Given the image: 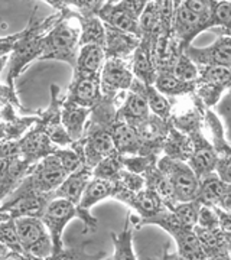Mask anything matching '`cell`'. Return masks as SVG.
Here are the masks:
<instances>
[{"label": "cell", "instance_id": "cell-1", "mask_svg": "<svg viewBox=\"0 0 231 260\" xmlns=\"http://www.w3.org/2000/svg\"><path fill=\"white\" fill-rule=\"evenodd\" d=\"M16 233L22 249L30 256L46 259L54 253V246L45 224L39 217H19L15 218Z\"/></svg>", "mask_w": 231, "mask_h": 260}, {"label": "cell", "instance_id": "cell-2", "mask_svg": "<svg viewBox=\"0 0 231 260\" xmlns=\"http://www.w3.org/2000/svg\"><path fill=\"white\" fill-rule=\"evenodd\" d=\"M78 30L62 18L44 39V51L41 59H61L70 64L77 62Z\"/></svg>", "mask_w": 231, "mask_h": 260}, {"label": "cell", "instance_id": "cell-3", "mask_svg": "<svg viewBox=\"0 0 231 260\" xmlns=\"http://www.w3.org/2000/svg\"><path fill=\"white\" fill-rule=\"evenodd\" d=\"M75 217L83 218V214L78 210V207L62 198H52L45 207L44 213L41 215V220L45 224L52 240V246H54L52 257L58 256V253L62 249V233L67 224Z\"/></svg>", "mask_w": 231, "mask_h": 260}, {"label": "cell", "instance_id": "cell-4", "mask_svg": "<svg viewBox=\"0 0 231 260\" xmlns=\"http://www.w3.org/2000/svg\"><path fill=\"white\" fill-rule=\"evenodd\" d=\"M55 16H52V19H49V22L46 23L45 26H37V28L30 29L29 28L25 34H22L19 41L15 45V56H13V61H12V67L9 70V77H8V81L10 84L13 83V78L20 73V70L28 64L30 59L37 58L42 55V51H44V39L45 38L41 37V30L48 29L55 20Z\"/></svg>", "mask_w": 231, "mask_h": 260}, {"label": "cell", "instance_id": "cell-5", "mask_svg": "<svg viewBox=\"0 0 231 260\" xmlns=\"http://www.w3.org/2000/svg\"><path fill=\"white\" fill-rule=\"evenodd\" d=\"M70 174L64 169L61 165L59 159L55 155L48 156V158L35 169L32 178L28 181V189L29 192L42 195L48 192H55L58 186L64 182L67 177Z\"/></svg>", "mask_w": 231, "mask_h": 260}, {"label": "cell", "instance_id": "cell-6", "mask_svg": "<svg viewBox=\"0 0 231 260\" xmlns=\"http://www.w3.org/2000/svg\"><path fill=\"white\" fill-rule=\"evenodd\" d=\"M90 177H91V172L88 168L77 169L75 172L70 174L64 182L58 186V189L54 192V198H62L74 205H78L83 198L85 188L90 184Z\"/></svg>", "mask_w": 231, "mask_h": 260}, {"label": "cell", "instance_id": "cell-7", "mask_svg": "<svg viewBox=\"0 0 231 260\" xmlns=\"http://www.w3.org/2000/svg\"><path fill=\"white\" fill-rule=\"evenodd\" d=\"M111 194V186L110 182L107 179H100V178H95L94 181H90V184L87 185L85 191H84L83 198L78 204V210L83 214V220L85 225H90L94 227L97 221L92 218L91 215L88 214V208L91 205L97 204L98 201L104 200L106 197H109Z\"/></svg>", "mask_w": 231, "mask_h": 260}, {"label": "cell", "instance_id": "cell-8", "mask_svg": "<svg viewBox=\"0 0 231 260\" xmlns=\"http://www.w3.org/2000/svg\"><path fill=\"white\" fill-rule=\"evenodd\" d=\"M100 91L98 75H75V81L71 87V102L85 107L97 102Z\"/></svg>", "mask_w": 231, "mask_h": 260}, {"label": "cell", "instance_id": "cell-9", "mask_svg": "<svg viewBox=\"0 0 231 260\" xmlns=\"http://www.w3.org/2000/svg\"><path fill=\"white\" fill-rule=\"evenodd\" d=\"M189 55L195 61L214 67H231V38L218 39L213 47L208 49H194Z\"/></svg>", "mask_w": 231, "mask_h": 260}, {"label": "cell", "instance_id": "cell-10", "mask_svg": "<svg viewBox=\"0 0 231 260\" xmlns=\"http://www.w3.org/2000/svg\"><path fill=\"white\" fill-rule=\"evenodd\" d=\"M174 186L175 197L181 201H189L198 195V181L195 179L191 169L184 165H176L172 169V179H169Z\"/></svg>", "mask_w": 231, "mask_h": 260}, {"label": "cell", "instance_id": "cell-11", "mask_svg": "<svg viewBox=\"0 0 231 260\" xmlns=\"http://www.w3.org/2000/svg\"><path fill=\"white\" fill-rule=\"evenodd\" d=\"M104 62V51L100 45H83L75 62V75H97Z\"/></svg>", "mask_w": 231, "mask_h": 260}, {"label": "cell", "instance_id": "cell-12", "mask_svg": "<svg viewBox=\"0 0 231 260\" xmlns=\"http://www.w3.org/2000/svg\"><path fill=\"white\" fill-rule=\"evenodd\" d=\"M28 171V162L10 159L0 164V198L12 191Z\"/></svg>", "mask_w": 231, "mask_h": 260}, {"label": "cell", "instance_id": "cell-13", "mask_svg": "<svg viewBox=\"0 0 231 260\" xmlns=\"http://www.w3.org/2000/svg\"><path fill=\"white\" fill-rule=\"evenodd\" d=\"M88 116V109L81 107L75 103L70 102L62 112V124L71 140H78L83 135L84 121Z\"/></svg>", "mask_w": 231, "mask_h": 260}, {"label": "cell", "instance_id": "cell-14", "mask_svg": "<svg viewBox=\"0 0 231 260\" xmlns=\"http://www.w3.org/2000/svg\"><path fill=\"white\" fill-rule=\"evenodd\" d=\"M20 149L23 153H26L28 156L38 158V156H48L49 153H55L51 139L42 130H35L29 135L26 139L22 142Z\"/></svg>", "mask_w": 231, "mask_h": 260}, {"label": "cell", "instance_id": "cell-15", "mask_svg": "<svg viewBox=\"0 0 231 260\" xmlns=\"http://www.w3.org/2000/svg\"><path fill=\"white\" fill-rule=\"evenodd\" d=\"M113 149H114L113 136L106 132H95L87 145V158L91 164H95V160L109 155Z\"/></svg>", "mask_w": 231, "mask_h": 260}, {"label": "cell", "instance_id": "cell-16", "mask_svg": "<svg viewBox=\"0 0 231 260\" xmlns=\"http://www.w3.org/2000/svg\"><path fill=\"white\" fill-rule=\"evenodd\" d=\"M130 83V74L124 70L120 61L110 59L103 70V84L107 88L127 87Z\"/></svg>", "mask_w": 231, "mask_h": 260}, {"label": "cell", "instance_id": "cell-17", "mask_svg": "<svg viewBox=\"0 0 231 260\" xmlns=\"http://www.w3.org/2000/svg\"><path fill=\"white\" fill-rule=\"evenodd\" d=\"M113 243H114V259L113 260H136L135 251L131 246V224L126 223L124 230L120 234H111Z\"/></svg>", "mask_w": 231, "mask_h": 260}, {"label": "cell", "instance_id": "cell-18", "mask_svg": "<svg viewBox=\"0 0 231 260\" xmlns=\"http://www.w3.org/2000/svg\"><path fill=\"white\" fill-rule=\"evenodd\" d=\"M103 19H106L109 23H110L113 28L120 29L124 32H135L136 30V22L135 18L130 15L127 9L123 6V8H114V9L109 10V12H104L102 13Z\"/></svg>", "mask_w": 231, "mask_h": 260}, {"label": "cell", "instance_id": "cell-19", "mask_svg": "<svg viewBox=\"0 0 231 260\" xmlns=\"http://www.w3.org/2000/svg\"><path fill=\"white\" fill-rule=\"evenodd\" d=\"M176 29L181 35H186L189 32H198L196 28H201L203 23V16L195 15L194 12L188 9L182 3L178 9H176Z\"/></svg>", "mask_w": 231, "mask_h": 260}, {"label": "cell", "instance_id": "cell-20", "mask_svg": "<svg viewBox=\"0 0 231 260\" xmlns=\"http://www.w3.org/2000/svg\"><path fill=\"white\" fill-rule=\"evenodd\" d=\"M227 186L224 185L221 179L218 178H208L200 189V201L204 204H217L221 203L222 197L225 194Z\"/></svg>", "mask_w": 231, "mask_h": 260}, {"label": "cell", "instance_id": "cell-21", "mask_svg": "<svg viewBox=\"0 0 231 260\" xmlns=\"http://www.w3.org/2000/svg\"><path fill=\"white\" fill-rule=\"evenodd\" d=\"M195 236L198 239V242L201 244V247L211 251H220L224 249V243L225 237L220 232V229L217 230H210V229H201V227H195L194 229Z\"/></svg>", "mask_w": 231, "mask_h": 260}, {"label": "cell", "instance_id": "cell-22", "mask_svg": "<svg viewBox=\"0 0 231 260\" xmlns=\"http://www.w3.org/2000/svg\"><path fill=\"white\" fill-rule=\"evenodd\" d=\"M200 207H201L200 203H184V204L176 205L174 207V217L182 227L194 230L196 220H198Z\"/></svg>", "mask_w": 231, "mask_h": 260}, {"label": "cell", "instance_id": "cell-23", "mask_svg": "<svg viewBox=\"0 0 231 260\" xmlns=\"http://www.w3.org/2000/svg\"><path fill=\"white\" fill-rule=\"evenodd\" d=\"M135 205L142 213V215L149 217V218L160 213V198L155 191L140 192L135 200Z\"/></svg>", "mask_w": 231, "mask_h": 260}, {"label": "cell", "instance_id": "cell-24", "mask_svg": "<svg viewBox=\"0 0 231 260\" xmlns=\"http://www.w3.org/2000/svg\"><path fill=\"white\" fill-rule=\"evenodd\" d=\"M104 39H106L104 29H103L98 20L91 18L83 20V35H81V44L83 45L94 44V45L103 47V44L106 42Z\"/></svg>", "mask_w": 231, "mask_h": 260}, {"label": "cell", "instance_id": "cell-25", "mask_svg": "<svg viewBox=\"0 0 231 260\" xmlns=\"http://www.w3.org/2000/svg\"><path fill=\"white\" fill-rule=\"evenodd\" d=\"M188 87H191V83L181 81L174 75H160L156 80V90L159 93L178 94L188 90Z\"/></svg>", "mask_w": 231, "mask_h": 260}, {"label": "cell", "instance_id": "cell-26", "mask_svg": "<svg viewBox=\"0 0 231 260\" xmlns=\"http://www.w3.org/2000/svg\"><path fill=\"white\" fill-rule=\"evenodd\" d=\"M113 140H114V146H117L121 150H126L136 145V133L127 124H119L114 129Z\"/></svg>", "mask_w": 231, "mask_h": 260}, {"label": "cell", "instance_id": "cell-27", "mask_svg": "<svg viewBox=\"0 0 231 260\" xmlns=\"http://www.w3.org/2000/svg\"><path fill=\"white\" fill-rule=\"evenodd\" d=\"M195 227L201 229H210V230H217L220 229V220L215 208H211L210 205H201L200 213H198V220Z\"/></svg>", "mask_w": 231, "mask_h": 260}, {"label": "cell", "instance_id": "cell-28", "mask_svg": "<svg viewBox=\"0 0 231 260\" xmlns=\"http://www.w3.org/2000/svg\"><path fill=\"white\" fill-rule=\"evenodd\" d=\"M135 71L136 74L146 80L150 81L152 78V64H150V56L146 48H139L136 51V55H135Z\"/></svg>", "mask_w": 231, "mask_h": 260}, {"label": "cell", "instance_id": "cell-29", "mask_svg": "<svg viewBox=\"0 0 231 260\" xmlns=\"http://www.w3.org/2000/svg\"><path fill=\"white\" fill-rule=\"evenodd\" d=\"M175 77L181 81L189 83L196 77V67L188 56H181L175 65Z\"/></svg>", "mask_w": 231, "mask_h": 260}, {"label": "cell", "instance_id": "cell-30", "mask_svg": "<svg viewBox=\"0 0 231 260\" xmlns=\"http://www.w3.org/2000/svg\"><path fill=\"white\" fill-rule=\"evenodd\" d=\"M126 114H129L130 117H143L148 113V100L142 95L138 94H131L129 100L126 103Z\"/></svg>", "mask_w": 231, "mask_h": 260}, {"label": "cell", "instance_id": "cell-31", "mask_svg": "<svg viewBox=\"0 0 231 260\" xmlns=\"http://www.w3.org/2000/svg\"><path fill=\"white\" fill-rule=\"evenodd\" d=\"M148 106H150V109L157 113L159 116H167L169 112V104L167 100L162 97V94L157 90H153V88H149Z\"/></svg>", "mask_w": 231, "mask_h": 260}, {"label": "cell", "instance_id": "cell-32", "mask_svg": "<svg viewBox=\"0 0 231 260\" xmlns=\"http://www.w3.org/2000/svg\"><path fill=\"white\" fill-rule=\"evenodd\" d=\"M116 171H117V162L113 158H109L104 159L103 162H100V165L95 169L94 175L97 178H100V179H107V178L111 177Z\"/></svg>", "mask_w": 231, "mask_h": 260}, {"label": "cell", "instance_id": "cell-33", "mask_svg": "<svg viewBox=\"0 0 231 260\" xmlns=\"http://www.w3.org/2000/svg\"><path fill=\"white\" fill-rule=\"evenodd\" d=\"M214 19L215 22L222 23V25H230L231 23V3L230 2H222L218 3L215 12H214Z\"/></svg>", "mask_w": 231, "mask_h": 260}, {"label": "cell", "instance_id": "cell-34", "mask_svg": "<svg viewBox=\"0 0 231 260\" xmlns=\"http://www.w3.org/2000/svg\"><path fill=\"white\" fill-rule=\"evenodd\" d=\"M171 5L172 3H169V2H159V3H156L155 12H156L157 19H159V23L168 25L171 22V19H172V6Z\"/></svg>", "mask_w": 231, "mask_h": 260}, {"label": "cell", "instance_id": "cell-35", "mask_svg": "<svg viewBox=\"0 0 231 260\" xmlns=\"http://www.w3.org/2000/svg\"><path fill=\"white\" fill-rule=\"evenodd\" d=\"M220 220V232L224 234V237H231V213L224 211L220 208H215Z\"/></svg>", "mask_w": 231, "mask_h": 260}, {"label": "cell", "instance_id": "cell-36", "mask_svg": "<svg viewBox=\"0 0 231 260\" xmlns=\"http://www.w3.org/2000/svg\"><path fill=\"white\" fill-rule=\"evenodd\" d=\"M30 254L28 253H19L8 249L5 244L0 243V260H29Z\"/></svg>", "mask_w": 231, "mask_h": 260}, {"label": "cell", "instance_id": "cell-37", "mask_svg": "<svg viewBox=\"0 0 231 260\" xmlns=\"http://www.w3.org/2000/svg\"><path fill=\"white\" fill-rule=\"evenodd\" d=\"M208 5L207 2H200V0H191V2H185V6L191 12H194L198 16H205L207 10H208Z\"/></svg>", "mask_w": 231, "mask_h": 260}, {"label": "cell", "instance_id": "cell-38", "mask_svg": "<svg viewBox=\"0 0 231 260\" xmlns=\"http://www.w3.org/2000/svg\"><path fill=\"white\" fill-rule=\"evenodd\" d=\"M218 174H220V179H221L222 182H228V184H231V158L220 162Z\"/></svg>", "mask_w": 231, "mask_h": 260}, {"label": "cell", "instance_id": "cell-39", "mask_svg": "<svg viewBox=\"0 0 231 260\" xmlns=\"http://www.w3.org/2000/svg\"><path fill=\"white\" fill-rule=\"evenodd\" d=\"M145 5H146L145 2H131V3H126L124 8L127 9V12L133 18H136V16H139L142 13V10L145 9Z\"/></svg>", "mask_w": 231, "mask_h": 260}, {"label": "cell", "instance_id": "cell-40", "mask_svg": "<svg viewBox=\"0 0 231 260\" xmlns=\"http://www.w3.org/2000/svg\"><path fill=\"white\" fill-rule=\"evenodd\" d=\"M207 260H230V256H228V253L224 250L220 251H215L213 256H210Z\"/></svg>", "mask_w": 231, "mask_h": 260}, {"label": "cell", "instance_id": "cell-41", "mask_svg": "<svg viewBox=\"0 0 231 260\" xmlns=\"http://www.w3.org/2000/svg\"><path fill=\"white\" fill-rule=\"evenodd\" d=\"M6 61H8V56H2V58H0V71L3 70V67H5V64H6Z\"/></svg>", "mask_w": 231, "mask_h": 260}, {"label": "cell", "instance_id": "cell-42", "mask_svg": "<svg viewBox=\"0 0 231 260\" xmlns=\"http://www.w3.org/2000/svg\"><path fill=\"white\" fill-rule=\"evenodd\" d=\"M167 260H184V259H182L181 256H179V257H176V256H169Z\"/></svg>", "mask_w": 231, "mask_h": 260}, {"label": "cell", "instance_id": "cell-43", "mask_svg": "<svg viewBox=\"0 0 231 260\" xmlns=\"http://www.w3.org/2000/svg\"><path fill=\"white\" fill-rule=\"evenodd\" d=\"M29 260H45V259H41V257H35V256H30Z\"/></svg>", "mask_w": 231, "mask_h": 260}, {"label": "cell", "instance_id": "cell-44", "mask_svg": "<svg viewBox=\"0 0 231 260\" xmlns=\"http://www.w3.org/2000/svg\"><path fill=\"white\" fill-rule=\"evenodd\" d=\"M230 260H231V254H230Z\"/></svg>", "mask_w": 231, "mask_h": 260}]
</instances>
